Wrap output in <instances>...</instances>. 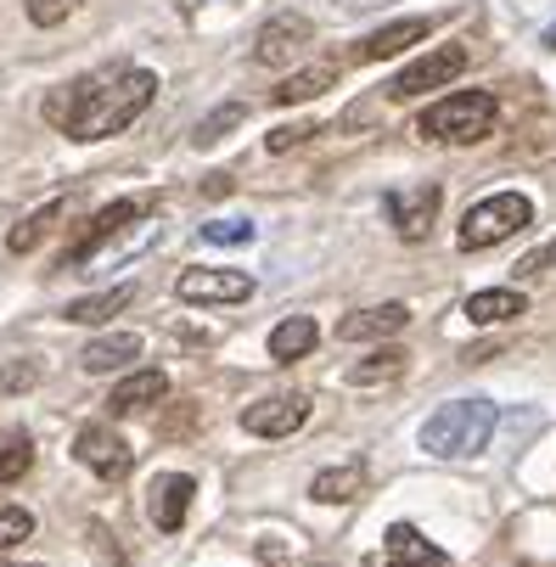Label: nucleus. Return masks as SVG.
I'll return each mask as SVG.
<instances>
[{
  "mask_svg": "<svg viewBox=\"0 0 556 567\" xmlns=\"http://www.w3.org/2000/svg\"><path fill=\"white\" fill-rule=\"evenodd\" d=\"M157 96V73L146 68H107L96 79H79L51 102V118L73 135V141H107L119 130H130Z\"/></svg>",
  "mask_w": 556,
  "mask_h": 567,
  "instance_id": "nucleus-1",
  "label": "nucleus"
},
{
  "mask_svg": "<svg viewBox=\"0 0 556 567\" xmlns=\"http://www.w3.org/2000/svg\"><path fill=\"white\" fill-rule=\"evenodd\" d=\"M495 422H501V411L490 399H450L422 422V450L439 461H466V455L490 450Z\"/></svg>",
  "mask_w": 556,
  "mask_h": 567,
  "instance_id": "nucleus-2",
  "label": "nucleus"
},
{
  "mask_svg": "<svg viewBox=\"0 0 556 567\" xmlns=\"http://www.w3.org/2000/svg\"><path fill=\"white\" fill-rule=\"evenodd\" d=\"M416 130H422L428 141L472 146V141H484V135L495 130V96H490V91H455V96L433 102V107L416 118Z\"/></svg>",
  "mask_w": 556,
  "mask_h": 567,
  "instance_id": "nucleus-3",
  "label": "nucleus"
},
{
  "mask_svg": "<svg viewBox=\"0 0 556 567\" xmlns=\"http://www.w3.org/2000/svg\"><path fill=\"white\" fill-rule=\"evenodd\" d=\"M528 219H534V203H528L523 192H495V197H484V203L466 208L455 241H461V254H484V248H495V241L517 236Z\"/></svg>",
  "mask_w": 556,
  "mask_h": 567,
  "instance_id": "nucleus-4",
  "label": "nucleus"
},
{
  "mask_svg": "<svg viewBox=\"0 0 556 567\" xmlns=\"http://www.w3.org/2000/svg\"><path fill=\"white\" fill-rule=\"evenodd\" d=\"M461 68H466V45H439V51H428V56H416L411 68L393 73V79H388V96H393V102H411V96L444 91Z\"/></svg>",
  "mask_w": 556,
  "mask_h": 567,
  "instance_id": "nucleus-5",
  "label": "nucleus"
},
{
  "mask_svg": "<svg viewBox=\"0 0 556 567\" xmlns=\"http://www.w3.org/2000/svg\"><path fill=\"white\" fill-rule=\"evenodd\" d=\"M141 230H113V236H102L96 248H85V254H73L68 259V270H79V276H107V270H119V265H130L135 254H146L152 241H157V230L146 225V219H135Z\"/></svg>",
  "mask_w": 556,
  "mask_h": 567,
  "instance_id": "nucleus-6",
  "label": "nucleus"
},
{
  "mask_svg": "<svg viewBox=\"0 0 556 567\" xmlns=\"http://www.w3.org/2000/svg\"><path fill=\"white\" fill-rule=\"evenodd\" d=\"M175 298L181 303H243L254 298V276L248 270H181L175 281Z\"/></svg>",
  "mask_w": 556,
  "mask_h": 567,
  "instance_id": "nucleus-7",
  "label": "nucleus"
},
{
  "mask_svg": "<svg viewBox=\"0 0 556 567\" xmlns=\"http://www.w3.org/2000/svg\"><path fill=\"white\" fill-rule=\"evenodd\" d=\"M303 422H309V399L303 393H270V399H259V404L243 411V427L254 439H292Z\"/></svg>",
  "mask_w": 556,
  "mask_h": 567,
  "instance_id": "nucleus-8",
  "label": "nucleus"
},
{
  "mask_svg": "<svg viewBox=\"0 0 556 567\" xmlns=\"http://www.w3.org/2000/svg\"><path fill=\"white\" fill-rule=\"evenodd\" d=\"M439 203H444V192L433 181L428 186H405V192H388V219H393V230H400L405 241H422L433 230V219H439Z\"/></svg>",
  "mask_w": 556,
  "mask_h": 567,
  "instance_id": "nucleus-9",
  "label": "nucleus"
},
{
  "mask_svg": "<svg viewBox=\"0 0 556 567\" xmlns=\"http://www.w3.org/2000/svg\"><path fill=\"white\" fill-rule=\"evenodd\" d=\"M309 40H315L309 18H298V12H276V18L259 29V40H254V62H265V68H281V62H292V56H298Z\"/></svg>",
  "mask_w": 556,
  "mask_h": 567,
  "instance_id": "nucleus-10",
  "label": "nucleus"
},
{
  "mask_svg": "<svg viewBox=\"0 0 556 567\" xmlns=\"http://www.w3.org/2000/svg\"><path fill=\"white\" fill-rule=\"evenodd\" d=\"M371 567H450V556L439 545H428L411 523H393L388 528V545L371 556Z\"/></svg>",
  "mask_w": 556,
  "mask_h": 567,
  "instance_id": "nucleus-11",
  "label": "nucleus"
},
{
  "mask_svg": "<svg viewBox=\"0 0 556 567\" xmlns=\"http://www.w3.org/2000/svg\"><path fill=\"white\" fill-rule=\"evenodd\" d=\"M192 495H197V483H192L186 472H164V477L152 483V495H146L152 523L164 528V534H181V523H186V512H192Z\"/></svg>",
  "mask_w": 556,
  "mask_h": 567,
  "instance_id": "nucleus-12",
  "label": "nucleus"
},
{
  "mask_svg": "<svg viewBox=\"0 0 556 567\" xmlns=\"http://www.w3.org/2000/svg\"><path fill=\"white\" fill-rule=\"evenodd\" d=\"M73 455L85 461L96 477H119V472L130 466V455H135V450H130L113 427H102V422H96V427H85V433L73 439Z\"/></svg>",
  "mask_w": 556,
  "mask_h": 567,
  "instance_id": "nucleus-13",
  "label": "nucleus"
},
{
  "mask_svg": "<svg viewBox=\"0 0 556 567\" xmlns=\"http://www.w3.org/2000/svg\"><path fill=\"white\" fill-rule=\"evenodd\" d=\"M405 327H411V309L405 303H377V309L349 315L343 327H338V338L343 343H371V338H393V332H405Z\"/></svg>",
  "mask_w": 556,
  "mask_h": 567,
  "instance_id": "nucleus-14",
  "label": "nucleus"
},
{
  "mask_svg": "<svg viewBox=\"0 0 556 567\" xmlns=\"http://www.w3.org/2000/svg\"><path fill=\"white\" fill-rule=\"evenodd\" d=\"M428 18H400V23H388V29H377V34H365L360 45H354V62H382V56H400L405 45H416V40H428Z\"/></svg>",
  "mask_w": 556,
  "mask_h": 567,
  "instance_id": "nucleus-15",
  "label": "nucleus"
},
{
  "mask_svg": "<svg viewBox=\"0 0 556 567\" xmlns=\"http://www.w3.org/2000/svg\"><path fill=\"white\" fill-rule=\"evenodd\" d=\"M332 85H338V62H309V68H298L292 79H281V85L270 91V102L298 107V102H315V96L332 91Z\"/></svg>",
  "mask_w": 556,
  "mask_h": 567,
  "instance_id": "nucleus-16",
  "label": "nucleus"
},
{
  "mask_svg": "<svg viewBox=\"0 0 556 567\" xmlns=\"http://www.w3.org/2000/svg\"><path fill=\"white\" fill-rule=\"evenodd\" d=\"M164 393H169V377H164V371H135V377H124V382L113 388L107 411H113V416H130V411H146V404H157Z\"/></svg>",
  "mask_w": 556,
  "mask_h": 567,
  "instance_id": "nucleus-17",
  "label": "nucleus"
},
{
  "mask_svg": "<svg viewBox=\"0 0 556 567\" xmlns=\"http://www.w3.org/2000/svg\"><path fill=\"white\" fill-rule=\"evenodd\" d=\"M517 315H528V298L512 292V287H490V292L466 298V320H472V327H501V320H517Z\"/></svg>",
  "mask_w": 556,
  "mask_h": 567,
  "instance_id": "nucleus-18",
  "label": "nucleus"
},
{
  "mask_svg": "<svg viewBox=\"0 0 556 567\" xmlns=\"http://www.w3.org/2000/svg\"><path fill=\"white\" fill-rule=\"evenodd\" d=\"M141 332H107V338H96L85 354H79V365H85L91 377L96 371H119V365H130V360H141Z\"/></svg>",
  "mask_w": 556,
  "mask_h": 567,
  "instance_id": "nucleus-19",
  "label": "nucleus"
},
{
  "mask_svg": "<svg viewBox=\"0 0 556 567\" xmlns=\"http://www.w3.org/2000/svg\"><path fill=\"white\" fill-rule=\"evenodd\" d=\"M68 208H73V197H51L45 208H34V214H29V219H23V225L7 236V248H12V254H29V248H40V241H45V236H51V230L68 219Z\"/></svg>",
  "mask_w": 556,
  "mask_h": 567,
  "instance_id": "nucleus-20",
  "label": "nucleus"
},
{
  "mask_svg": "<svg viewBox=\"0 0 556 567\" xmlns=\"http://www.w3.org/2000/svg\"><path fill=\"white\" fill-rule=\"evenodd\" d=\"M135 287H113V292H91V298H73L62 309V320H73V327H102V320H113L119 309H130Z\"/></svg>",
  "mask_w": 556,
  "mask_h": 567,
  "instance_id": "nucleus-21",
  "label": "nucleus"
},
{
  "mask_svg": "<svg viewBox=\"0 0 556 567\" xmlns=\"http://www.w3.org/2000/svg\"><path fill=\"white\" fill-rule=\"evenodd\" d=\"M315 343H321V332H315V320H309V315H287L281 327L270 332V360H281V365H287V360H303Z\"/></svg>",
  "mask_w": 556,
  "mask_h": 567,
  "instance_id": "nucleus-22",
  "label": "nucleus"
},
{
  "mask_svg": "<svg viewBox=\"0 0 556 567\" xmlns=\"http://www.w3.org/2000/svg\"><path fill=\"white\" fill-rule=\"evenodd\" d=\"M146 208L152 203H135V197H119V203H107L91 225H85V236H79V248L73 254H85V248H96L102 236H113V230H124V225H135V219H146Z\"/></svg>",
  "mask_w": 556,
  "mask_h": 567,
  "instance_id": "nucleus-23",
  "label": "nucleus"
},
{
  "mask_svg": "<svg viewBox=\"0 0 556 567\" xmlns=\"http://www.w3.org/2000/svg\"><path fill=\"white\" fill-rule=\"evenodd\" d=\"M365 489V466L360 461H349V466H332V472H321L309 483V495L321 501V506H343V501H354Z\"/></svg>",
  "mask_w": 556,
  "mask_h": 567,
  "instance_id": "nucleus-24",
  "label": "nucleus"
},
{
  "mask_svg": "<svg viewBox=\"0 0 556 567\" xmlns=\"http://www.w3.org/2000/svg\"><path fill=\"white\" fill-rule=\"evenodd\" d=\"M405 349H377L371 360H360L354 371H349V382L354 388H377V382H393V377H405Z\"/></svg>",
  "mask_w": 556,
  "mask_h": 567,
  "instance_id": "nucleus-25",
  "label": "nucleus"
},
{
  "mask_svg": "<svg viewBox=\"0 0 556 567\" xmlns=\"http://www.w3.org/2000/svg\"><path fill=\"white\" fill-rule=\"evenodd\" d=\"M243 118H248V107H243V102H219V107L192 130V141H197V146H214V141H225L236 124H243Z\"/></svg>",
  "mask_w": 556,
  "mask_h": 567,
  "instance_id": "nucleus-26",
  "label": "nucleus"
},
{
  "mask_svg": "<svg viewBox=\"0 0 556 567\" xmlns=\"http://www.w3.org/2000/svg\"><path fill=\"white\" fill-rule=\"evenodd\" d=\"M29 466H34V450H29V439H7V444H0V483H18Z\"/></svg>",
  "mask_w": 556,
  "mask_h": 567,
  "instance_id": "nucleus-27",
  "label": "nucleus"
},
{
  "mask_svg": "<svg viewBox=\"0 0 556 567\" xmlns=\"http://www.w3.org/2000/svg\"><path fill=\"white\" fill-rule=\"evenodd\" d=\"M259 230L248 219H208L203 225V241H219V248H236V241H254Z\"/></svg>",
  "mask_w": 556,
  "mask_h": 567,
  "instance_id": "nucleus-28",
  "label": "nucleus"
},
{
  "mask_svg": "<svg viewBox=\"0 0 556 567\" xmlns=\"http://www.w3.org/2000/svg\"><path fill=\"white\" fill-rule=\"evenodd\" d=\"M23 12H29V23L56 29L62 18H73V12H79V0H23Z\"/></svg>",
  "mask_w": 556,
  "mask_h": 567,
  "instance_id": "nucleus-29",
  "label": "nucleus"
},
{
  "mask_svg": "<svg viewBox=\"0 0 556 567\" xmlns=\"http://www.w3.org/2000/svg\"><path fill=\"white\" fill-rule=\"evenodd\" d=\"M34 534V517L23 512V506H7L0 512V550H12V545H23Z\"/></svg>",
  "mask_w": 556,
  "mask_h": 567,
  "instance_id": "nucleus-30",
  "label": "nucleus"
},
{
  "mask_svg": "<svg viewBox=\"0 0 556 567\" xmlns=\"http://www.w3.org/2000/svg\"><path fill=\"white\" fill-rule=\"evenodd\" d=\"M34 382H40V360H18L12 371H0V399H12V393H23Z\"/></svg>",
  "mask_w": 556,
  "mask_h": 567,
  "instance_id": "nucleus-31",
  "label": "nucleus"
},
{
  "mask_svg": "<svg viewBox=\"0 0 556 567\" xmlns=\"http://www.w3.org/2000/svg\"><path fill=\"white\" fill-rule=\"evenodd\" d=\"M309 135H315V124H281V130H270L265 146H270V152H292V146H303Z\"/></svg>",
  "mask_w": 556,
  "mask_h": 567,
  "instance_id": "nucleus-32",
  "label": "nucleus"
},
{
  "mask_svg": "<svg viewBox=\"0 0 556 567\" xmlns=\"http://www.w3.org/2000/svg\"><path fill=\"white\" fill-rule=\"evenodd\" d=\"M545 265H556V241H550V248H539V254H528V259L517 265V276H539Z\"/></svg>",
  "mask_w": 556,
  "mask_h": 567,
  "instance_id": "nucleus-33",
  "label": "nucleus"
},
{
  "mask_svg": "<svg viewBox=\"0 0 556 567\" xmlns=\"http://www.w3.org/2000/svg\"><path fill=\"white\" fill-rule=\"evenodd\" d=\"M377 7H393V0H338V12H377Z\"/></svg>",
  "mask_w": 556,
  "mask_h": 567,
  "instance_id": "nucleus-34",
  "label": "nucleus"
},
{
  "mask_svg": "<svg viewBox=\"0 0 556 567\" xmlns=\"http://www.w3.org/2000/svg\"><path fill=\"white\" fill-rule=\"evenodd\" d=\"M545 45H556V23H550V29H545Z\"/></svg>",
  "mask_w": 556,
  "mask_h": 567,
  "instance_id": "nucleus-35",
  "label": "nucleus"
},
{
  "mask_svg": "<svg viewBox=\"0 0 556 567\" xmlns=\"http://www.w3.org/2000/svg\"><path fill=\"white\" fill-rule=\"evenodd\" d=\"M0 567H23V561H0Z\"/></svg>",
  "mask_w": 556,
  "mask_h": 567,
  "instance_id": "nucleus-36",
  "label": "nucleus"
}]
</instances>
